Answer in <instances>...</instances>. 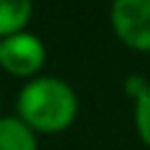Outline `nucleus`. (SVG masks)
<instances>
[{"mask_svg":"<svg viewBox=\"0 0 150 150\" xmlns=\"http://www.w3.org/2000/svg\"><path fill=\"white\" fill-rule=\"evenodd\" d=\"M124 87H127V94L129 96H134V98H138L150 84L141 77V75H131V77H127V82H124Z\"/></svg>","mask_w":150,"mask_h":150,"instance_id":"obj_7","label":"nucleus"},{"mask_svg":"<svg viewBox=\"0 0 150 150\" xmlns=\"http://www.w3.org/2000/svg\"><path fill=\"white\" fill-rule=\"evenodd\" d=\"M110 23L127 47L150 52V0H112Z\"/></svg>","mask_w":150,"mask_h":150,"instance_id":"obj_2","label":"nucleus"},{"mask_svg":"<svg viewBox=\"0 0 150 150\" xmlns=\"http://www.w3.org/2000/svg\"><path fill=\"white\" fill-rule=\"evenodd\" d=\"M0 150H38V136L21 117H0Z\"/></svg>","mask_w":150,"mask_h":150,"instance_id":"obj_4","label":"nucleus"},{"mask_svg":"<svg viewBox=\"0 0 150 150\" xmlns=\"http://www.w3.org/2000/svg\"><path fill=\"white\" fill-rule=\"evenodd\" d=\"M16 112L33 131L59 134L77 117V94L68 82L40 75L26 82L19 91Z\"/></svg>","mask_w":150,"mask_h":150,"instance_id":"obj_1","label":"nucleus"},{"mask_svg":"<svg viewBox=\"0 0 150 150\" xmlns=\"http://www.w3.org/2000/svg\"><path fill=\"white\" fill-rule=\"evenodd\" d=\"M33 14V0H0V40L23 33Z\"/></svg>","mask_w":150,"mask_h":150,"instance_id":"obj_5","label":"nucleus"},{"mask_svg":"<svg viewBox=\"0 0 150 150\" xmlns=\"http://www.w3.org/2000/svg\"><path fill=\"white\" fill-rule=\"evenodd\" d=\"M0 66L14 77H33L45 66V45L33 33H16L0 40Z\"/></svg>","mask_w":150,"mask_h":150,"instance_id":"obj_3","label":"nucleus"},{"mask_svg":"<svg viewBox=\"0 0 150 150\" xmlns=\"http://www.w3.org/2000/svg\"><path fill=\"white\" fill-rule=\"evenodd\" d=\"M134 122H136V131H138L141 141L150 148V87H148V89L136 98Z\"/></svg>","mask_w":150,"mask_h":150,"instance_id":"obj_6","label":"nucleus"}]
</instances>
